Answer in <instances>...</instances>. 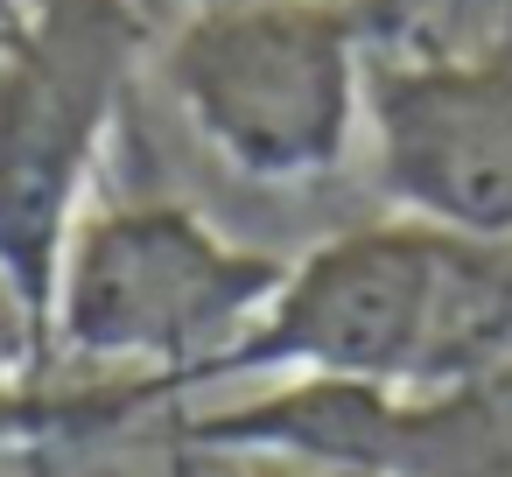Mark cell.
Masks as SVG:
<instances>
[{
    "label": "cell",
    "instance_id": "1",
    "mask_svg": "<svg viewBox=\"0 0 512 477\" xmlns=\"http://www.w3.org/2000/svg\"><path fill=\"white\" fill-rule=\"evenodd\" d=\"M281 281L288 253L218 232L183 197H106L64 246L50 365L64 358L85 379H141L176 407L267 316Z\"/></svg>",
    "mask_w": 512,
    "mask_h": 477
},
{
    "label": "cell",
    "instance_id": "2",
    "mask_svg": "<svg viewBox=\"0 0 512 477\" xmlns=\"http://www.w3.org/2000/svg\"><path fill=\"white\" fill-rule=\"evenodd\" d=\"M183 127L260 190H316L365 134L372 0H197L155 50Z\"/></svg>",
    "mask_w": 512,
    "mask_h": 477
},
{
    "label": "cell",
    "instance_id": "3",
    "mask_svg": "<svg viewBox=\"0 0 512 477\" xmlns=\"http://www.w3.org/2000/svg\"><path fill=\"white\" fill-rule=\"evenodd\" d=\"M155 57L141 0H22L0 29V274L50 344V295Z\"/></svg>",
    "mask_w": 512,
    "mask_h": 477
},
{
    "label": "cell",
    "instance_id": "4",
    "mask_svg": "<svg viewBox=\"0 0 512 477\" xmlns=\"http://www.w3.org/2000/svg\"><path fill=\"white\" fill-rule=\"evenodd\" d=\"M442 288L449 232L414 218H365L288 260L267 316L197 379L190 400L260 379H379L407 393H442Z\"/></svg>",
    "mask_w": 512,
    "mask_h": 477
},
{
    "label": "cell",
    "instance_id": "5",
    "mask_svg": "<svg viewBox=\"0 0 512 477\" xmlns=\"http://www.w3.org/2000/svg\"><path fill=\"white\" fill-rule=\"evenodd\" d=\"M372 183L393 218L505 239L512 232V0L449 43L372 50L365 71Z\"/></svg>",
    "mask_w": 512,
    "mask_h": 477
},
{
    "label": "cell",
    "instance_id": "6",
    "mask_svg": "<svg viewBox=\"0 0 512 477\" xmlns=\"http://www.w3.org/2000/svg\"><path fill=\"white\" fill-rule=\"evenodd\" d=\"M176 449H260L351 477H505L498 393H407L379 379H260L176 414Z\"/></svg>",
    "mask_w": 512,
    "mask_h": 477
},
{
    "label": "cell",
    "instance_id": "7",
    "mask_svg": "<svg viewBox=\"0 0 512 477\" xmlns=\"http://www.w3.org/2000/svg\"><path fill=\"white\" fill-rule=\"evenodd\" d=\"M155 407H162V393L141 379H85V372L0 379V463H29L50 449H92L99 435H120Z\"/></svg>",
    "mask_w": 512,
    "mask_h": 477
},
{
    "label": "cell",
    "instance_id": "8",
    "mask_svg": "<svg viewBox=\"0 0 512 477\" xmlns=\"http://www.w3.org/2000/svg\"><path fill=\"white\" fill-rule=\"evenodd\" d=\"M176 477H351V470L260 456V449H176Z\"/></svg>",
    "mask_w": 512,
    "mask_h": 477
},
{
    "label": "cell",
    "instance_id": "9",
    "mask_svg": "<svg viewBox=\"0 0 512 477\" xmlns=\"http://www.w3.org/2000/svg\"><path fill=\"white\" fill-rule=\"evenodd\" d=\"M29 372H50V344H43V323L29 316V302L0 274V379H29Z\"/></svg>",
    "mask_w": 512,
    "mask_h": 477
},
{
    "label": "cell",
    "instance_id": "10",
    "mask_svg": "<svg viewBox=\"0 0 512 477\" xmlns=\"http://www.w3.org/2000/svg\"><path fill=\"white\" fill-rule=\"evenodd\" d=\"M15 8H22V0H0V29H8V22H15Z\"/></svg>",
    "mask_w": 512,
    "mask_h": 477
}]
</instances>
